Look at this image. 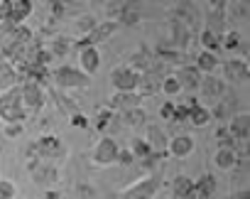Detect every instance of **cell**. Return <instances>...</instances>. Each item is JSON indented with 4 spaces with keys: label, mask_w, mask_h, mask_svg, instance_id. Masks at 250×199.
Segmentation results:
<instances>
[{
    "label": "cell",
    "mask_w": 250,
    "mask_h": 199,
    "mask_svg": "<svg viewBox=\"0 0 250 199\" xmlns=\"http://www.w3.org/2000/svg\"><path fill=\"white\" fill-rule=\"evenodd\" d=\"M223 69V79H228L230 84H240L250 76V69H248V62L245 59H226L218 64Z\"/></svg>",
    "instance_id": "obj_13"
},
{
    "label": "cell",
    "mask_w": 250,
    "mask_h": 199,
    "mask_svg": "<svg viewBox=\"0 0 250 199\" xmlns=\"http://www.w3.org/2000/svg\"><path fill=\"white\" fill-rule=\"evenodd\" d=\"M238 162H240V157H238L235 148H226V145H218V150L213 153V165H216L218 170H223V172L233 170V167H235Z\"/></svg>",
    "instance_id": "obj_20"
},
{
    "label": "cell",
    "mask_w": 250,
    "mask_h": 199,
    "mask_svg": "<svg viewBox=\"0 0 250 199\" xmlns=\"http://www.w3.org/2000/svg\"><path fill=\"white\" fill-rule=\"evenodd\" d=\"M27 172H30L32 182H37V184H42V187H52V184H57V179H59V170H57L54 165H49V162L37 160V157L27 162Z\"/></svg>",
    "instance_id": "obj_8"
},
{
    "label": "cell",
    "mask_w": 250,
    "mask_h": 199,
    "mask_svg": "<svg viewBox=\"0 0 250 199\" xmlns=\"http://www.w3.org/2000/svg\"><path fill=\"white\" fill-rule=\"evenodd\" d=\"M120 123L128 126V128H140L147 123V113L138 106V109H130V111H123L120 113Z\"/></svg>",
    "instance_id": "obj_23"
},
{
    "label": "cell",
    "mask_w": 250,
    "mask_h": 199,
    "mask_svg": "<svg viewBox=\"0 0 250 199\" xmlns=\"http://www.w3.org/2000/svg\"><path fill=\"white\" fill-rule=\"evenodd\" d=\"M160 177L157 175H150V177H143L140 182L130 184L128 189L120 192V199H152L160 189Z\"/></svg>",
    "instance_id": "obj_6"
},
{
    "label": "cell",
    "mask_w": 250,
    "mask_h": 199,
    "mask_svg": "<svg viewBox=\"0 0 250 199\" xmlns=\"http://www.w3.org/2000/svg\"><path fill=\"white\" fill-rule=\"evenodd\" d=\"M110 84H113L115 91H138L140 74L130 66H115L110 71Z\"/></svg>",
    "instance_id": "obj_9"
},
{
    "label": "cell",
    "mask_w": 250,
    "mask_h": 199,
    "mask_svg": "<svg viewBox=\"0 0 250 199\" xmlns=\"http://www.w3.org/2000/svg\"><path fill=\"white\" fill-rule=\"evenodd\" d=\"M20 96H22V109L27 113H40L44 109V104H47L44 88L35 81H27V79L20 84Z\"/></svg>",
    "instance_id": "obj_3"
},
{
    "label": "cell",
    "mask_w": 250,
    "mask_h": 199,
    "mask_svg": "<svg viewBox=\"0 0 250 199\" xmlns=\"http://www.w3.org/2000/svg\"><path fill=\"white\" fill-rule=\"evenodd\" d=\"M118 30V22L115 20H105V22H96V27L86 35V37H81V40H76L74 42V47L76 49H83V47H96V44H101V42H105L113 32Z\"/></svg>",
    "instance_id": "obj_7"
},
{
    "label": "cell",
    "mask_w": 250,
    "mask_h": 199,
    "mask_svg": "<svg viewBox=\"0 0 250 199\" xmlns=\"http://www.w3.org/2000/svg\"><path fill=\"white\" fill-rule=\"evenodd\" d=\"M128 150L133 153L135 160H147V157H152V150H150V145L145 143V138H135L133 145H130Z\"/></svg>",
    "instance_id": "obj_31"
},
{
    "label": "cell",
    "mask_w": 250,
    "mask_h": 199,
    "mask_svg": "<svg viewBox=\"0 0 250 199\" xmlns=\"http://www.w3.org/2000/svg\"><path fill=\"white\" fill-rule=\"evenodd\" d=\"M221 47L228 49V52H235V49H243V35L238 30H226L221 35Z\"/></svg>",
    "instance_id": "obj_29"
},
{
    "label": "cell",
    "mask_w": 250,
    "mask_h": 199,
    "mask_svg": "<svg viewBox=\"0 0 250 199\" xmlns=\"http://www.w3.org/2000/svg\"><path fill=\"white\" fill-rule=\"evenodd\" d=\"M118 150H120V145L115 143V138H101L98 143H96V148L91 150V162L93 165H98V167H108V165H115V160H118Z\"/></svg>",
    "instance_id": "obj_5"
},
{
    "label": "cell",
    "mask_w": 250,
    "mask_h": 199,
    "mask_svg": "<svg viewBox=\"0 0 250 199\" xmlns=\"http://www.w3.org/2000/svg\"><path fill=\"white\" fill-rule=\"evenodd\" d=\"M160 116H162L165 121H172V118H174V104H172V101L162 104V106H160Z\"/></svg>",
    "instance_id": "obj_38"
},
{
    "label": "cell",
    "mask_w": 250,
    "mask_h": 199,
    "mask_svg": "<svg viewBox=\"0 0 250 199\" xmlns=\"http://www.w3.org/2000/svg\"><path fill=\"white\" fill-rule=\"evenodd\" d=\"M5 59V54H3V49H0V62H3Z\"/></svg>",
    "instance_id": "obj_43"
},
{
    "label": "cell",
    "mask_w": 250,
    "mask_h": 199,
    "mask_svg": "<svg viewBox=\"0 0 250 199\" xmlns=\"http://www.w3.org/2000/svg\"><path fill=\"white\" fill-rule=\"evenodd\" d=\"M226 5L228 3H213L211 10H208V25L206 30H211L213 35H223L228 30V13H226Z\"/></svg>",
    "instance_id": "obj_14"
},
{
    "label": "cell",
    "mask_w": 250,
    "mask_h": 199,
    "mask_svg": "<svg viewBox=\"0 0 250 199\" xmlns=\"http://www.w3.org/2000/svg\"><path fill=\"white\" fill-rule=\"evenodd\" d=\"M18 197V187L10 179H0V199H15Z\"/></svg>",
    "instance_id": "obj_34"
},
{
    "label": "cell",
    "mask_w": 250,
    "mask_h": 199,
    "mask_svg": "<svg viewBox=\"0 0 250 199\" xmlns=\"http://www.w3.org/2000/svg\"><path fill=\"white\" fill-rule=\"evenodd\" d=\"M226 131H228V135H230V140L233 143H245L248 140V135H250V113H235V116H230V121H228V126H226Z\"/></svg>",
    "instance_id": "obj_10"
},
{
    "label": "cell",
    "mask_w": 250,
    "mask_h": 199,
    "mask_svg": "<svg viewBox=\"0 0 250 199\" xmlns=\"http://www.w3.org/2000/svg\"><path fill=\"white\" fill-rule=\"evenodd\" d=\"M115 22H118V25H120V22H123V25H138V22H140V10H138V5H135V3H123V8H120Z\"/></svg>",
    "instance_id": "obj_25"
},
{
    "label": "cell",
    "mask_w": 250,
    "mask_h": 199,
    "mask_svg": "<svg viewBox=\"0 0 250 199\" xmlns=\"http://www.w3.org/2000/svg\"><path fill=\"white\" fill-rule=\"evenodd\" d=\"M160 91H162L165 96L174 98V96H179V93H182V86H179V81H177V76H174V74H165V76H162V81H160Z\"/></svg>",
    "instance_id": "obj_30"
},
{
    "label": "cell",
    "mask_w": 250,
    "mask_h": 199,
    "mask_svg": "<svg viewBox=\"0 0 250 199\" xmlns=\"http://www.w3.org/2000/svg\"><path fill=\"white\" fill-rule=\"evenodd\" d=\"M113 123V111L108 109V106H103V109H98V113H96V118H93V128L96 131H105L108 126Z\"/></svg>",
    "instance_id": "obj_33"
},
{
    "label": "cell",
    "mask_w": 250,
    "mask_h": 199,
    "mask_svg": "<svg viewBox=\"0 0 250 199\" xmlns=\"http://www.w3.org/2000/svg\"><path fill=\"white\" fill-rule=\"evenodd\" d=\"M71 126H74V128H88V118L76 111V113H71Z\"/></svg>",
    "instance_id": "obj_39"
},
{
    "label": "cell",
    "mask_w": 250,
    "mask_h": 199,
    "mask_svg": "<svg viewBox=\"0 0 250 199\" xmlns=\"http://www.w3.org/2000/svg\"><path fill=\"white\" fill-rule=\"evenodd\" d=\"M169 30H172V47H187V40H189V27H184L179 20H172L169 22Z\"/></svg>",
    "instance_id": "obj_27"
},
{
    "label": "cell",
    "mask_w": 250,
    "mask_h": 199,
    "mask_svg": "<svg viewBox=\"0 0 250 199\" xmlns=\"http://www.w3.org/2000/svg\"><path fill=\"white\" fill-rule=\"evenodd\" d=\"M35 10V3L32 0H10V10H8V20H5V27H18L22 25Z\"/></svg>",
    "instance_id": "obj_11"
},
{
    "label": "cell",
    "mask_w": 250,
    "mask_h": 199,
    "mask_svg": "<svg viewBox=\"0 0 250 199\" xmlns=\"http://www.w3.org/2000/svg\"><path fill=\"white\" fill-rule=\"evenodd\" d=\"M115 162H120V165H133V162H135V157H133V153H130L128 148H125V150L120 148V150H118V160H115Z\"/></svg>",
    "instance_id": "obj_37"
},
{
    "label": "cell",
    "mask_w": 250,
    "mask_h": 199,
    "mask_svg": "<svg viewBox=\"0 0 250 199\" xmlns=\"http://www.w3.org/2000/svg\"><path fill=\"white\" fill-rule=\"evenodd\" d=\"M143 104V96H138V91H115L110 96V104L108 109L110 111H130V109H138Z\"/></svg>",
    "instance_id": "obj_12"
},
{
    "label": "cell",
    "mask_w": 250,
    "mask_h": 199,
    "mask_svg": "<svg viewBox=\"0 0 250 199\" xmlns=\"http://www.w3.org/2000/svg\"><path fill=\"white\" fill-rule=\"evenodd\" d=\"M191 184H194L191 177L177 175V177L172 179V197H174V199H187V194L191 192Z\"/></svg>",
    "instance_id": "obj_26"
},
{
    "label": "cell",
    "mask_w": 250,
    "mask_h": 199,
    "mask_svg": "<svg viewBox=\"0 0 250 199\" xmlns=\"http://www.w3.org/2000/svg\"><path fill=\"white\" fill-rule=\"evenodd\" d=\"M218 64H221L218 54H211V52H204V49L196 54V62H194V66H196L204 76H206V74H213V69H216Z\"/></svg>",
    "instance_id": "obj_22"
},
{
    "label": "cell",
    "mask_w": 250,
    "mask_h": 199,
    "mask_svg": "<svg viewBox=\"0 0 250 199\" xmlns=\"http://www.w3.org/2000/svg\"><path fill=\"white\" fill-rule=\"evenodd\" d=\"M47 49H49L52 57H64V54H69V49H71V40H69V37H54V40H52V47H47Z\"/></svg>",
    "instance_id": "obj_32"
},
{
    "label": "cell",
    "mask_w": 250,
    "mask_h": 199,
    "mask_svg": "<svg viewBox=\"0 0 250 199\" xmlns=\"http://www.w3.org/2000/svg\"><path fill=\"white\" fill-rule=\"evenodd\" d=\"M211 118H213V113H211L206 106L194 104V106L189 109V118H187V123H191L194 128H204V126H208V123H211Z\"/></svg>",
    "instance_id": "obj_21"
},
{
    "label": "cell",
    "mask_w": 250,
    "mask_h": 199,
    "mask_svg": "<svg viewBox=\"0 0 250 199\" xmlns=\"http://www.w3.org/2000/svg\"><path fill=\"white\" fill-rule=\"evenodd\" d=\"M194 148H196L194 138H191V135H187V133H179V135L169 138V143H167V155H172V157L182 160V157L191 155V153H194Z\"/></svg>",
    "instance_id": "obj_17"
},
{
    "label": "cell",
    "mask_w": 250,
    "mask_h": 199,
    "mask_svg": "<svg viewBox=\"0 0 250 199\" xmlns=\"http://www.w3.org/2000/svg\"><path fill=\"white\" fill-rule=\"evenodd\" d=\"M145 143L150 145V150H152V155H155V157H162V155H167L169 135H167V133H165V128H160V126H147Z\"/></svg>",
    "instance_id": "obj_16"
},
{
    "label": "cell",
    "mask_w": 250,
    "mask_h": 199,
    "mask_svg": "<svg viewBox=\"0 0 250 199\" xmlns=\"http://www.w3.org/2000/svg\"><path fill=\"white\" fill-rule=\"evenodd\" d=\"M49 79L59 88H86V86H91V76H86L81 69H74L69 64L57 66L54 71H49Z\"/></svg>",
    "instance_id": "obj_2"
},
{
    "label": "cell",
    "mask_w": 250,
    "mask_h": 199,
    "mask_svg": "<svg viewBox=\"0 0 250 199\" xmlns=\"http://www.w3.org/2000/svg\"><path fill=\"white\" fill-rule=\"evenodd\" d=\"M174 76H177L182 91H196L199 84H201V76H204V74H201L194 64H182V66L174 71Z\"/></svg>",
    "instance_id": "obj_15"
},
{
    "label": "cell",
    "mask_w": 250,
    "mask_h": 199,
    "mask_svg": "<svg viewBox=\"0 0 250 199\" xmlns=\"http://www.w3.org/2000/svg\"><path fill=\"white\" fill-rule=\"evenodd\" d=\"M204 98H221L223 93H226V81L223 79H218V76H213V74H206V76H201V84H199V88H196Z\"/></svg>",
    "instance_id": "obj_18"
},
{
    "label": "cell",
    "mask_w": 250,
    "mask_h": 199,
    "mask_svg": "<svg viewBox=\"0 0 250 199\" xmlns=\"http://www.w3.org/2000/svg\"><path fill=\"white\" fill-rule=\"evenodd\" d=\"M98 66H101V52H98V47H83V49H79V69L86 76L96 74Z\"/></svg>",
    "instance_id": "obj_19"
},
{
    "label": "cell",
    "mask_w": 250,
    "mask_h": 199,
    "mask_svg": "<svg viewBox=\"0 0 250 199\" xmlns=\"http://www.w3.org/2000/svg\"><path fill=\"white\" fill-rule=\"evenodd\" d=\"M226 199H250V192L248 189H240V192H235V194H230Z\"/></svg>",
    "instance_id": "obj_41"
},
{
    "label": "cell",
    "mask_w": 250,
    "mask_h": 199,
    "mask_svg": "<svg viewBox=\"0 0 250 199\" xmlns=\"http://www.w3.org/2000/svg\"><path fill=\"white\" fill-rule=\"evenodd\" d=\"M199 42H201V47H204V52H211V54H216L218 49H221V37L218 35H213L211 30H201L199 32Z\"/></svg>",
    "instance_id": "obj_28"
},
{
    "label": "cell",
    "mask_w": 250,
    "mask_h": 199,
    "mask_svg": "<svg viewBox=\"0 0 250 199\" xmlns=\"http://www.w3.org/2000/svg\"><path fill=\"white\" fill-rule=\"evenodd\" d=\"M187 199H211V197H206V194H204L201 189H196V187L191 184V192L187 194Z\"/></svg>",
    "instance_id": "obj_40"
},
{
    "label": "cell",
    "mask_w": 250,
    "mask_h": 199,
    "mask_svg": "<svg viewBox=\"0 0 250 199\" xmlns=\"http://www.w3.org/2000/svg\"><path fill=\"white\" fill-rule=\"evenodd\" d=\"M93 27H96V20H93V18H88V15H83V18H79V20H76V30H79V35H81V37H86Z\"/></svg>",
    "instance_id": "obj_35"
},
{
    "label": "cell",
    "mask_w": 250,
    "mask_h": 199,
    "mask_svg": "<svg viewBox=\"0 0 250 199\" xmlns=\"http://www.w3.org/2000/svg\"><path fill=\"white\" fill-rule=\"evenodd\" d=\"M0 118L5 123H25L27 111L22 109V96H20V84L13 88L0 91Z\"/></svg>",
    "instance_id": "obj_1"
},
{
    "label": "cell",
    "mask_w": 250,
    "mask_h": 199,
    "mask_svg": "<svg viewBox=\"0 0 250 199\" xmlns=\"http://www.w3.org/2000/svg\"><path fill=\"white\" fill-rule=\"evenodd\" d=\"M22 131H25V126H22V123H5V128H3L5 138H20V135H22Z\"/></svg>",
    "instance_id": "obj_36"
},
{
    "label": "cell",
    "mask_w": 250,
    "mask_h": 199,
    "mask_svg": "<svg viewBox=\"0 0 250 199\" xmlns=\"http://www.w3.org/2000/svg\"><path fill=\"white\" fill-rule=\"evenodd\" d=\"M44 199H62V194H59V192H47Z\"/></svg>",
    "instance_id": "obj_42"
},
{
    "label": "cell",
    "mask_w": 250,
    "mask_h": 199,
    "mask_svg": "<svg viewBox=\"0 0 250 199\" xmlns=\"http://www.w3.org/2000/svg\"><path fill=\"white\" fill-rule=\"evenodd\" d=\"M18 84V69L10 64V62H0V91L5 88H13Z\"/></svg>",
    "instance_id": "obj_24"
},
{
    "label": "cell",
    "mask_w": 250,
    "mask_h": 199,
    "mask_svg": "<svg viewBox=\"0 0 250 199\" xmlns=\"http://www.w3.org/2000/svg\"><path fill=\"white\" fill-rule=\"evenodd\" d=\"M64 153H66V148H64L59 135H42L30 148V155H37V160H57Z\"/></svg>",
    "instance_id": "obj_4"
}]
</instances>
